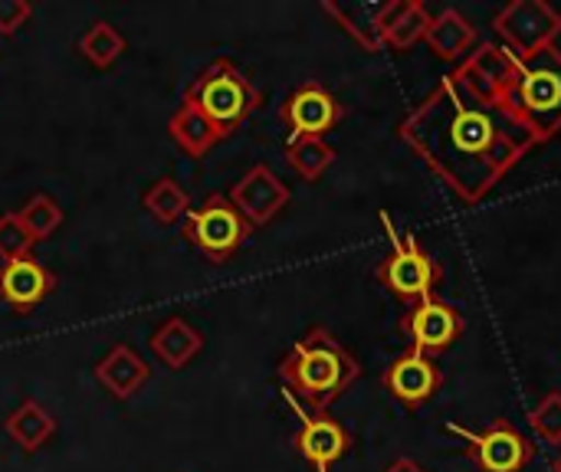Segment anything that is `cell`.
I'll return each instance as SVG.
<instances>
[{"label":"cell","mask_w":561,"mask_h":472,"mask_svg":"<svg viewBox=\"0 0 561 472\" xmlns=\"http://www.w3.org/2000/svg\"><path fill=\"white\" fill-rule=\"evenodd\" d=\"M398 135L467 204L483 200L536 148L526 128L500 105L477 99L457 72L440 79Z\"/></svg>","instance_id":"6da1fadb"},{"label":"cell","mask_w":561,"mask_h":472,"mask_svg":"<svg viewBox=\"0 0 561 472\" xmlns=\"http://www.w3.org/2000/svg\"><path fill=\"white\" fill-rule=\"evenodd\" d=\"M358 375H362V365L322 325L306 332L293 345V352L279 361L283 384L316 414H325L358 381Z\"/></svg>","instance_id":"7a4b0ae2"},{"label":"cell","mask_w":561,"mask_h":472,"mask_svg":"<svg viewBox=\"0 0 561 472\" xmlns=\"http://www.w3.org/2000/svg\"><path fill=\"white\" fill-rule=\"evenodd\" d=\"M536 145L552 141L561 131V49L546 46L516 62L510 85L496 102Z\"/></svg>","instance_id":"3957f363"},{"label":"cell","mask_w":561,"mask_h":472,"mask_svg":"<svg viewBox=\"0 0 561 472\" xmlns=\"http://www.w3.org/2000/svg\"><path fill=\"white\" fill-rule=\"evenodd\" d=\"M184 102H191L217 131L220 138L237 135V128L256 112L263 102L260 89L230 62L227 56L214 59L184 92Z\"/></svg>","instance_id":"277c9868"},{"label":"cell","mask_w":561,"mask_h":472,"mask_svg":"<svg viewBox=\"0 0 561 472\" xmlns=\"http://www.w3.org/2000/svg\"><path fill=\"white\" fill-rule=\"evenodd\" d=\"M381 223L385 230L391 233V253L381 260L378 266V279L381 286L404 299V302H421L427 296H434V286L440 283V266L431 253H424V246L411 237V233H401L394 230L391 217L381 214Z\"/></svg>","instance_id":"5b68a950"},{"label":"cell","mask_w":561,"mask_h":472,"mask_svg":"<svg viewBox=\"0 0 561 472\" xmlns=\"http://www.w3.org/2000/svg\"><path fill=\"white\" fill-rule=\"evenodd\" d=\"M253 233L247 217L230 204L227 194H210L197 210L184 217V237L194 243L210 263H227Z\"/></svg>","instance_id":"8992f818"},{"label":"cell","mask_w":561,"mask_h":472,"mask_svg":"<svg viewBox=\"0 0 561 472\" xmlns=\"http://www.w3.org/2000/svg\"><path fill=\"white\" fill-rule=\"evenodd\" d=\"M493 30L513 56H533L556 46L561 33V13L546 0H513L493 16Z\"/></svg>","instance_id":"52a82bcc"},{"label":"cell","mask_w":561,"mask_h":472,"mask_svg":"<svg viewBox=\"0 0 561 472\" xmlns=\"http://www.w3.org/2000/svg\"><path fill=\"white\" fill-rule=\"evenodd\" d=\"M447 430L467 440V453L483 472H523L536 457V447L506 421H493L480 434L463 430L457 424H447Z\"/></svg>","instance_id":"ba28073f"},{"label":"cell","mask_w":561,"mask_h":472,"mask_svg":"<svg viewBox=\"0 0 561 472\" xmlns=\"http://www.w3.org/2000/svg\"><path fill=\"white\" fill-rule=\"evenodd\" d=\"M463 329L467 325H463L460 312L454 306H447L444 299H437V296H427V299L414 302L411 312L401 319V332H404L411 352L427 355V358L447 352L463 335Z\"/></svg>","instance_id":"9c48e42d"},{"label":"cell","mask_w":561,"mask_h":472,"mask_svg":"<svg viewBox=\"0 0 561 472\" xmlns=\"http://www.w3.org/2000/svg\"><path fill=\"white\" fill-rule=\"evenodd\" d=\"M342 102L322 82H302L279 108V118L293 138H325L342 122Z\"/></svg>","instance_id":"30bf717a"},{"label":"cell","mask_w":561,"mask_h":472,"mask_svg":"<svg viewBox=\"0 0 561 472\" xmlns=\"http://www.w3.org/2000/svg\"><path fill=\"white\" fill-rule=\"evenodd\" d=\"M230 204L247 217L250 227H266L286 204H289V184H283L273 168L253 164L233 187H230Z\"/></svg>","instance_id":"8fae6325"},{"label":"cell","mask_w":561,"mask_h":472,"mask_svg":"<svg viewBox=\"0 0 561 472\" xmlns=\"http://www.w3.org/2000/svg\"><path fill=\"white\" fill-rule=\"evenodd\" d=\"M516 62L519 56H513L506 46L500 43H480L467 59L463 66L457 69V79L483 102H500L503 89L510 85L513 72H516Z\"/></svg>","instance_id":"7c38bea8"},{"label":"cell","mask_w":561,"mask_h":472,"mask_svg":"<svg viewBox=\"0 0 561 472\" xmlns=\"http://www.w3.org/2000/svg\"><path fill=\"white\" fill-rule=\"evenodd\" d=\"M381 381H385V388H388V394L394 401H401L404 407H421V404H427L440 391L444 375L434 365V358L417 355V352H408V355L394 358L385 368Z\"/></svg>","instance_id":"4fadbf2b"},{"label":"cell","mask_w":561,"mask_h":472,"mask_svg":"<svg viewBox=\"0 0 561 472\" xmlns=\"http://www.w3.org/2000/svg\"><path fill=\"white\" fill-rule=\"evenodd\" d=\"M53 289H56V276L36 256H20V260L0 263V299L13 312H23L26 315Z\"/></svg>","instance_id":"5bb4252c"},{"label":"cell","mask_w":561,"mask_h":472,"mask_svg":"<svg viewBox=\"0 0 561 472\" xmlns=\"http://www.w3.org/2000/svg\"><path fill=\"white\" fill-rule=\"evenodd\" d=\"M431 23L434 16L427 13L421 0H385L381 16H378V36L381 43L394 49H411L414 43L427 36Z\"/></svg>","instance_id":"9a60e30c"},{"label":"cell","mask_w":561,"mask_h":472,"mask_svg":"<svg viewBox=\"0 0 561 472\" xmlns=\"http://www.w3.org/2000/svg\"><path fill=\"white\" fill-rule=\"evenodd\" d=\"M352 440L345 434V427L339 421H332L329 414H316L302 424V430L296 434V450L302 460H309L312 467L325 470L335 460H342L348 453Z\"/></svg>","instance_id":"2e32d148"},{"label":"cell","mask_w":561,"mask_h":472,"mask_svg":"<svg viewBox=\"0 0 561 472\" xmlns=\"http://www.w3.org/2000/svg\"><path fill=\"white\" fill-rule=\"evenodd\" d=\"M151 368L141 361V355L128 345H115L99 365H95V381L115 398V401H128L135 398L145 381H148Z\"/></svg>","instance_id":"e0dca14e"},{"label":"cell","mask_w":561,"mask_h":472,"mask_svg":"<svg viewBox=\"0 0 561 472\" xmlns=\"http://www.w3.org/2000/svg\"><path fill=\"white\" fill-rule=\"evenodd\" d=\"M151 355L164 365V368H171V371H181L201 348H204V335L191 325V322H184L181 315H174V319H168L154 335H151Z\"/></svg>","instance_id":"ac0fdd59"},{"label":"cell","mask_w":561,"mask_h":472,"mask_svg":"<svg viewBox=\"0 0 561 472\" xmlns=\"http://www.w3.org/2000/svg\"><path fill=\"white\" fill-rule=\"evenodd\" d=\"M168 135L171 141L187 154V158H204L214 145H220V131L191 105V102H181L174 108V115L168 118Z\"/></svg>","instance_id":"d6986e66"},{"label":"cell","mask_w":561,"mask_h":472,"mask_svg":"<svg viewBox=\"0 0 561 472\" xmlns=\"http://www.w3.org/2000/svg\"><path fill=\"white\" fill-rule=\"evenodd\" d=\"M3 430H7V437H10L20 450L36 453V450L56 434V421H53V414H49L39 401H23V404L3 421Z\"/></svg>","instance_id":"ffe728a7"},{"label":"cell","mask_w":561,"mask_h":472,"mask_svg":"<svg viewBox=\"0 0 561 472\" xmlns=\"http://www.w3.org/2000/svg\"><path fill=\"white\" fill-rule=\"evenodd\" d=\"M381 7H385V3H332V0L322 3V10H325L348 36H355V43L365 46L368 53H378V49L385 46L381 36H378Z\"/></svg>","instance_id":"44dd1931"},{"label":"cell","mask_w":561,"mask_h":472,"mask_svg":"<svg viewBox=\"0 0 561 472\" xmlns=\"http://www.w3.org/2000/svg\"><path fill=\"white\" fill-rule=\"evenodd\" d=\"M424 39L440 59H460L477 43V26L460 10H444L440 16H434Z\"/></svg>","instance_id":"7402d4cb"},{"label":"cell","mask_w":561,"mask_h":472,"mask_svg":"<svg viewBox=\"0 0 561 472\" xmlns=\"http://www.w3.org/2000/svg\"><path fill=\"white\" fill-rule=\"evenodd\" d=\"M141 204L151 214V220H158L161 227H171V223H178V220H184L191 214V197L174 177H158L145 191Z\"/></svg>","instance_id":"603a6c76"},{"label":"cell","mask_w":561,"mask_h":472,"mask_svg":"<svg viewBox=\"0 0 561 472\" xmlns=\"http://www.w3.org/2000/svg\"><path fill=\"white\" fill-rule=\"evenodd\" d=\"M286 161L293 164V171L302 181H319L332 161H335V148L325 138H289L286 145Z\"/></svg>","instance_id":"cb8c5ba5"},{"label":"cell","mask_w":561,"mask_h":472,"mask_svg":"<svg viewBox=\"0 0 561 472\" xmlns=\"http://www.w3.org/2000/svg\"><path fill=\"white\" fill-rule=\"evenodd\" d=\"M79 53H82L95 69H108V66L125 53V36H122L112 23L99 20V23H92V26L82 33Z\"/></svg>","instance_id":"d4e9b609"},{"label":"cell","mask_w":561,"mask_h":472,"mask_svg":"<svg viewBox=\"0 0 561 472\" xmlns=\"http://www.w3.org/2000/svg\"><path fill=\"white\" fill-rule=\"evenodd\" d=\"M16 217H20V223L26 227V233L33 237V243L49 240V237L62 227V210H59V204H56L53 197H46V194H33V197L23 204V210H16Z\"/></svg>","instance_id":"484cf974"},{"label":"cell","mask_w":561,"mask_h":472,"mask_svg":"<svg viewBox=\"0 0 561 472\" xmlns=\"http://www.w3.org/2000/svg\"><path fill=\"white\" fill-rule=\"evenodd\" d=\"M20 256H33V237L26 233L16 214H3L0 217V260L7 263Z\"/></svg>","instance_id":"4316f807"},{"label":"cell","mask_w":561,"mask_h":472,"mask_svg":"<svg viewBox=\"0 0 561 472\" xmlns=\"http://www.w3.org/2000/svg\"><path fill=\"white\" fill-rule=\"evenodd\" d=\"M533 430L549 440V444H561V394H549L533 414H529Z\"/></svg>","instance_id":"83f0119b"},{"label":"cell","mask_w":561,"mask_h":472,"mask_svg":"<svg viewBox=\"0 0 561 472\" xmlns=\"http://www.w3.org/2000/svg\"><path fill=\"white\" fill-rule=\"evenodd\" d=\"M30 16H33V7L26 0H0V33L3 36H13Z\"/></svg>","instance_id":"f1b7e54d"},{"label":"cell","mask_w":561,"mask_h":472,"mask_svg":"<svg viewBox=\"0 0 561 472\" xmlns=\"http://www.w3.org/2000/svg\"><path fill=\"white\" fill-rule=\"evenodd\" d=\"M385 472H427L421 463H414V460H394L391 467Z\"/></svg>","instance_id":"f546056e"},{"label":"cell","mask_w":561,"mask_h":472,"mask_svg":"<svg viewBox=\"0 0 561 472\" xmlns=\"http://www.w3.org/2000/svg\"><path fill=\"white\" fill-rule=\"evenodd\" d=\"M552 472H561V453L556 457V463H552Z\"/></svg>","instance_id":"4dcf8cb0"}]
</instances>
